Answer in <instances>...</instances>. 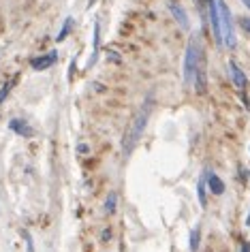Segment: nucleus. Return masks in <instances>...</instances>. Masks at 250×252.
Masks as SVG:
<instances>
[{
  "mask_svg": "<svg viewBox=\"0 0 250 252\" xmlns=\"http://www.w3.org/2000/svg\"><path fill=\"white\" fill-rule=\"evenodd\" d=\"M167 7H169V13L173 15V19L180 24V28H182V30H188V28H190V21H188L186 11L182 9V4L176 2V0H169V4H167Z\"/></svg>",
  "mask_w": 250,
  "mask_h": 252,
  "instance_id": "39448f33",
  "label": "nucleus"
},
{
  "mask_svg": "<svg viewBox=\"0 0 250 252\" xmlns=\"http://www.w3.org/2000/svg\"><path fill=\"white\" fill-rule=\"evenodd\" d=\"M229 73H231V82H233V85H235L240 92H244L246 90V85H248V79H246V75H244V71L240 67H237L235 62H229Z\"/></svg>",
  "mask_w": 250,
  "mask_h": 252,
  "instance_id": "423d86ee",
  "label": "nucleus"
},
{
  "mask_svg": "<svg viewBox=\"0 0 250 252\" xmlns=\"http://www.w3.org/2000/svg\"><path fill=\"white\" fill-rule=\"evenodd\" d=\"M205 184H208V188L212 195H222L225 192V182H222L218 175L214 173V171H205Z\"/></svg>",
  "mask_w": 250,
  "mask_h": 252,
  "instance_id": "0eeeda50",
  "label": "nucleus"
},
{
  "mask_svg": "<svg viewBox=\"0 0 250 252\" xmlns=\"http://www.w3.org/2000/svg\"><path fill=\"white\" fill-rule=\"evenodd\" d=\"M9 128L13 133H18V135H21V137H32V135H35L32 126L26 120H21V118H13V120L9 122Z\"/></svg>",
  "mask_w": 250,
  "mask_h": 252,
  "instance_id": "6e6552de",
  "label": "nucleus"
},
{
  "mask_svg": "<svg viewBox=\"0 0 250 252\" xmlns=\"http://www.w3.org/2000/svg\"><path fill=\"white\" fill-rule=\"evenodd\" d=\"M107 56H109V60H111V62H120V53H116V51H111V50H109V51H107Z\"/></svg>",
  "mask_w": 250,
  "mask_h": 252,
  "instance_id": "dca6fc26",
  "label": "nucleus"
},
{
  "mask_svg": "<svg viewBox=\"0 0 250 252\" xmlns=\"http://www.w3.org/2000/svg\"><path fill=\"white\" fill-rule=\"evenodd\" d=\"M240 252H250V242H242V250Z\"/></svg>",
  "mask_w": 250,
  "mask_h": 252,
  "instance_id": "a211bd4d",
  "label": "nucleus"
},
{
  "mask_svg": "<svg viewBox=\"0 0 250 252\" xmlns=\"http://www.w3.org/2000/svg\"><path fill=\"white\" fill-rule=\"evenodd\" d=\"M56 60H58V51L52 50L50 53H43V56H39V58H32V60H30V67L35 68V71H45V68L54 67V64H56Z\"/></svg>",
  "mask_w": 250,
  "mask_h": 252,
  "instance_id": "20e7f679",
  "label": "nucleus"
},
{
  "mask_svg": "<svg viewBox=\"0 0 250 252\" xmlns=\"http://www.w3.org/2000/svg\"><path fill=\"white\" fill-rule=\"evenodd\" d=\"M199 239H201V231H199V227H195L193 231H190V252L199 250Z\"/></svg>",
  "mask_w": 250,
  "mask_h": 252,
  "instance_id": "f8f14e48",
  "label": "nucleus"
},
{
  "mask_svg": "<svg viewBox=\"0 0 250 252\" xmlns=\"http://www.w3.org/2000/svg\"><path fill=\"white\" fill-rule=\"evenodd\" d=\"M240 26H242V30H246L248 34H250V17H242L240 19Z\"/></svg>",
  "mask_w": 250,
  "mask_h": 252,
  "instance_id": "2eb2a0df",
  "label": "nucleus"
},
{
  "mask_svg": "<svg viewBox=\"0 0 250 252\" xmlns=\"http://www.w3.org/2000/svg\"><path fill=\"white\" fill-rule=\"evenodd\" d=\"M71 30H73V17H67V19H64V26H62V30L58 32V41H64V36H67Z\"/></svg>",
  "mask_w": 250,
  "mask_h": 252,
  "instance_id": "ddd939ff",
  "label": "nucleus"
},
{
  "mask_svg": "<svg viewBox=\"0 0 250 252\" xmlns=\"http://www.w3.org/2000/svg\"><path fill=\"white\" fill-rule=\"evenodd\" d=\"M116 203H118V195L116 192H109L105 199V214L107 216H113L116 214Z\"/></svg>",
  "mask_w": 250,
  "mask_h": 252,
  "instance_id": "9d476101",
  "label": "nucleus"
},
{
  "mask_svg": "<svg viewBox=\"0 0 250 252\" xmlns=\"http://www.w3.org/2000/svg\"><path fill=\"white\" fill-rule=\"evenodd\" d=\"M205 173H201V178H199V184H197V197H199V205L201 207H205L208 205V195H205Z\"/></svg>",
  "mask_w": 250,
  "mask_h": 252,
  "instance_id": "1a4fd4ad",
  "label": "nucleus"
},
{
  "mask_svg": "<svg viewBox=\"0 0 250 252\" xmlns=\"http://www.w3.org/2000/svg\"><path fill=\"white\" fill-rule=\"evenodd\" d=\"M150 111H152V94L145 96L143 105L139 107V111L135 114L133 122H130L126 135H124V146L122 148H124V154H126V156L133 152V148L137 146V141L141 139V135H143L145 126H148V120H150Z\"/></svg>",
  "mask_w": 250,
  "mask_h": 252,
  "instance_id": "f257e3e1",
  "label": "nucleus"
},
{
  "mask_svg": "<svg viewBox=\"0 0 250 252\" xmlns=\"http://www.w3.org/2000/svg\"><path fill=\"white\" fill-rule=\"evenodd\" d=\"M240 180L242 182H248V169H244V167L240 169Z\"/></svg>",
  "mask_w": 250,
  "mask_h": 252,
  "instance_id": "f3484780",
  "label": "nucleus"
},
{
  "mask_svg": "<svg viewBox=\"0 0 250 252\" xmlns=\"http://www.w3.org/2000/svg\"><path fill=\"white\" fill-rule=\"evenodd\" d=\"M11 88H13V82H4V84H2V88H0V105H2L4 99L9 96V90H11Z\"/></svg>",
  "mask_w": 250,
  "mask_h": 252,
  "instance_id": "4468645a",
  "label": "nucleus"
},
{
  "mask_svg": "<svg viewBox=\"0 0 250 252\" xmlns=\"http://www.w3.org/2000/svg\"><path fill=\"white\" fill-rule=\"evenodd\" d=\"M195 4H197L199 11H201V13H203V0H195Z\"/></svg>",
  "mask_w": 250,
  "mask_h": 252,
  "instance_id": "6ab92c4d",
  "label": "nucleus"
},
{
  "mask_svg": "<svg viewBox=\"0 0 250 252\" xmlns=\"http://www.w3.org/2000/svg\"><path fill=\"white\" fill-rule=\"evenodd\" d=\"M205 64L203 58V47L199 43V36H190L188 45H186V53H184V84L190 85L195 84V77H197L199 68Z\"/></svg>",
  "mask_w": 250,
  "mask_h": 252,
  "instance_id": "f03ea898",
  "label": "nucleus"
},
{
  "mask_svg": "<svg viewBox=\"0 0 250 252\" xmlns=\"http://www.w3.org/2000/svg\"><path fill=\"white\" fill-rule=\"evenodd\" d=\"M92 47H94V51H92V58H90V67L99 58V21H94V41H92Z\"/></svg>",
  "mask_w": 250,
  "mask_h": 252,
  "instance_id": "9b49d317",
  "label": "nucleus"
},
{
  "mask_svg": "<svg viewBox=\"0 0 250 252\" xmlns=\"http://www.w3.org/2000/svg\"><path fill=\"white\" fill-rule=\"evenodd\" d=\"M246 227H250V212H248V218H246Z\"/></svg>",
  "mask_w": 250,
  "mask_h": 252,
  "instance_id": "aec40b11",
  "label": "nucleus"
},
{
  "mask_svg": "<svg viewBox=\"0 0 250 252\" xmlns=\"http://www.w3.org/2000/svg\"><path fill=\"white\" fill-rule=\"evenodd\" d=\"M242 2H244V4H246V7H248V9H250V0H242Z\"/></svg>",
  "mask_w": 250,
  "mask_h": 252,
  "instance_id": "412c9836",
  "label": "nucleus"
},
{
  "mask_svg": "<svg viewBox=\"0 0 250 252\" xmlns=\"http://www.w3.org/2000/svg\"><path fill=\"white\" fill-rule=\"evenodd\" d=\"M216 7H218V24H220L222 47H227V50H233V47H235V30H233L231 11H229V7H227L225 0H216Z\"/></svg>",
  "mask_w": 250,
  "mask_h": 252,
  "instance_id": "7ed1b4c3",
  "label": "nucleus"
}]
</instances>
